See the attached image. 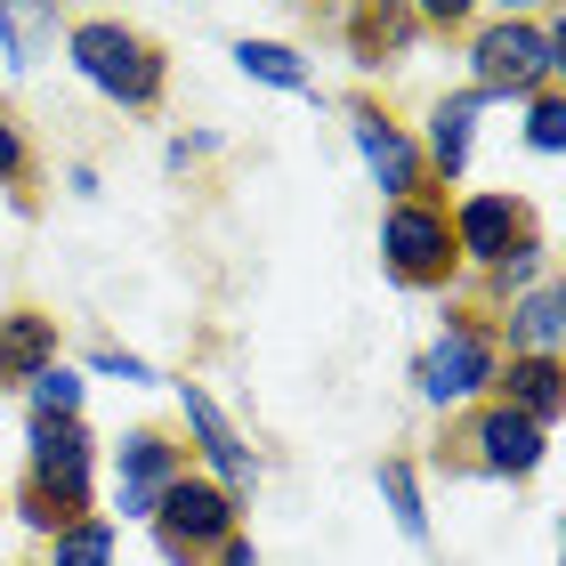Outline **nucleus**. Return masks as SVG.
Wrapping results in <instances>:
<instances>
[{
  "label": "nucleus",
  "mask_w": 566,
  "mask_h": 566,
  "mask_svg": "<svg viewBox=\"0 0 566 566\" xmlns=\"http://www.w3.org/2000/svg\"><path fill=\"white\" fill-rule=\"evenodd\" d=\"M470 82L485 106H526L543 90H566V9H543V17H470Z\"/></svg>",
  "instance_id": "nucleus-1"
},
{
  "label": "nucleus",
  "mask_w": 566,
  "mask_h": 566,
  "mask_svg": "<svg viewBox=\"0 0 566 566\" xmlns=\"http://www.w3.org/2000/svg\"><path fill=\"white\" fill-rule=\"evenodd\" d=\"M65 65L114 114H154L170 97V49L146 41L130 17H65Z\"/></svg>",
  "instance_id": "nucleus-2"
},
{
  "label": "nucleus",
  "mask_w": 566,
  "mask_h": 566,
  "mask_svg": "<svg viewBox=\"0 0 566 566\" xmlns=\"http://www.w3.org/2000/svg\"><path fill=\"white\" fill-rule=\"evenodd\" d=\"M502 380V340H494V316L470 300H446V324H437V340L413 356V397L429 413H470V405L494 397Z\"/></svg>",
  "instance_id": "nucleus-3"
},
{
  "label": "nucleus",
  "mask_w": 566,
  "mask_h": 566,
  "mask_svg": "<svg viewBox=\"0 0 566 566\" xmlns=\"http://www.w3.org/2000/svg\"><path fill=\"white\" fill-rule=\"evenodd\" d=\"M178 389V446H187V470L211 478L219 494H235L251 510L260 494V453H251V429L211 397V380H170Z\"/></svg>",
  "instance_id": "nucleus-4"
},
{
  "label": "nucleus",
  "mask_w": 566,
  "mask_h": 566,
  "mask_svg": "<svg viewBox=\"0 0 566 566\" xmlns=\"http://www.w3.org/2000/svg\"><path fill=\"white\" fill-rule=\"evenodd\" d=\"M380 268L397 292H461V260H453V227H446V195H413L380 211Z\"/></svg>",
  "instance_id": "nucleus-5"
},
{
  "label": "nucleus",
  "mask_w": 566,
  "mask_h": 566,
  "mask_svg": "<svg viewBox=\"0 0 566 566\" xmlns=\"http://www.w3.org/2000/svg\"><path fill=\"white\" fill-rule=\"evenodd\" d=\"M97 446L90 421H24V494H41L57 518H90L97 510Z\"/></svg>",
  "instance_id": "nucleus-6"
},
{
  "label": "nucleus",
  "mask_w": 566,
  "mask_h": 566,
  "mask_svg": "<svg viewBox=\"0 0 566 566\" xmlns=\"http://www.w3.org/2000/svg\"><path fill=\"white\" fill-rule=\"evenodd\" d=\"M154 551H163L170 566H211L219 543H235L243 534V502L235 494H219L211 478H195V470H178L163 485V502H154Z\"/></svg>",
  "instance_id": "nucleus-7"
},
{
  "label": "nucleus",
  "mask_w": 566,
  "mask_h": 566,
  "mask_svg": "<svg viewBox=\"0 0 566 566\" xmlns=\"http://www.w3.org/2000/svg\"><path fill=\"white\" fill-rule=\"evenodd\" d=\"M446 227H453V260H461V275H494L510 251H526L534 235H543L534 202L510 195V187H470V195H453V202H446Z\"/></svg>",
  "instance_id": "nucleus-8"
},
{
  "label": "nucleus",
  "mask_w": 566,
  "mask_h": 566,
  "mask_svg": "<svg viewBox=\"0 0 566 566\" xmlns=\"http://www.w3.org/2000/svg\"><path fill=\"white\" fill-rule=\"evenodd\" d=\"M340 122H348V146H356V163H365V178L380 187V211H389V202H413V195H437L413 122H397L380 97H348Z\"/></svg>",
  "instance_id": "nucleus-9"
},
{
  "label": "nucleus",
  "mask_w": 566,
  "mask_h": 566,
  "mask_svg": "<svg viewBox=\"0 0 566 566\" xmlns=\"http://www.w3.org/2000/svg\"><path fill=\"white\" fill-rule=\"evenodd\" d=\"M453 453L470 461L478 478H494V485H526V478L551 461V429H534L526 413H510L502 397H485V405H470V413H461Z\"/></svg>",
  "instance_id": "nucleus-10"
},
{
  "label": "nucleus",
  "mask_w": 566,
  "mask_h": 566,
  "mask_svg": "<svg viewBox=\"0 0 566 566\" xmlns=\"http://www.w3.org/2000/svg\"><path fill=\"white\" fill-rule=\"evenodd\" d=\"M97 470L114 478V510L106 518L122 526V518H154V502H163V485L187 470V446H178L170 429H154V421H138V429H122L114 446H106V461H97Z\"/></svg>",
  "instance_id": "nucleus-11"
},
{
  "label": "nucleus",
  "mask_w": 566,
  "mask_h": 566,
  "mask_svg": "<svg viewBox=\"0 0 566 566\" xmlns=\"http://www.w3.org/2000/svg\"><path fill=\"white\" fill-rule=\"evenodd\" d=\"M478 122H485V97L478 90H437L429 114H421V163H429V187L446 195L470 178V154H478Z\"/></svg>",
  "instance_id": "nucleus-12"
},
{
  "label": "nucleus",
  "mask_w": 566,
  "mask_h": 566,
  "mask_svg": "<svg viewBox=\"0 0 566 566\" xmlns=\"http://www.w3.org/2000/svg\"><path fill=\"white\" fill-rule=\"evenodd\" d=\"M485 316H494L502 356H558L566 348V292H558V275L534 283V292H518V300H502V307H485Z\"/></svg>",
  "instance_id": "nucleus-13"
},
{
  "label": "nucleus",
  "mask_w": 566,
  "mask_h": 566,
  "mask_svg": "<svg viewBox=\"0 0 566 566\" xmlns=\"http://www.w3.org/2000/svg\"><path fill=\"white\" fill-rule=\"evenodd\" d=\"M57 356H65V332H57L49 307H9L0 316V389L24 397V380H41Z\"/></svg>",
  "instance_id": "nucleus-14"
},
{
  "label": "nucleus",
  "mask_w": 566,
  "mask_h": 566,
  "mask_svg": "<svg viewBox=\"0 0 566 566\" xmlns=\"http://www.w3.org/2000/svg\"><path fill=\"white\" fill-rule=\"evenodd\" d=\"M494 397L510 405V413H526L534 429L558 437V413H566V365H558V356H502Z\"/></svg>",
  "instance_id": "nucleus-15"
},
{
  "label": "nucleus",
  "mask_w": 566,
  "mask_h": 566,
  "mask_svg": "<svg viewBox=\"0 0 566 566\" xmlns=\"http://www.w3.org/2000/svg\"><path fill=\"white\" fill-rule=\"evenodd\" d=\"M235 73L243 82H260V90H283V97H316V57H307L300 41H268V33H243L235 49Z\"/></svg>",
  "instance_id": "nucleus-16"
},
{
  "label": "nucleus",
  "mask_w": 566,
  "mask_h": 566,
  "mask_svg": "<svg viewBox=\"0 0 566 566\" xmlns=\"http://www.w3.org/2000/svg\"><path fill=\"white\" fill-rule=\"evenodd\" d=\"M421 41V17L413 9H356L348 17V49H356V73H389L413 57Z\"/></svg>",
  "instance_id": "nucleus-17"
},
{
  "label": "nucleus",
  "mask_w": 566,
  "mask_h": 566,
  "mask_svg": "<svg viewBox=\"0 0 566 566\" xmlns=\"http://www.w3.org/2000/svg\"><path fill=\"white\" fill-rule=\"evenodd\" d=\"M373 485H380V510L397 518V534H405V543H429V534H437V518H429V485H421V461H413V453H380Z\"/></svg>",
  "instance_id": "nucleus-18"
},
{
  "label": "nucleus",
  "mask_w": 566,
  "mask_h": 566,
  "mask_svg": "<svg viewBox=\"0 0 566 566\" xmlns=\"http://www.w3.org/2000/svg\"><path fill=\"white\" fill-rule=\"evenodd\" d=\"M57 41H65V9H49V0L41 9H0V65L9 73H33Z\"/></svg>",
  "instance_id": "nucleus-19"
},
{
  "label": "nucleus",
  "mask_w": 566,
  "mask_h": 566,
  "mask_svg": "<svg viewBox=\"0 0 566 566\" xmlns=\"http://www.w3.org/2000/svg\"><path fill=\"white\" fill-rule=\"evenodd\" d=\"M114 558H122V526L106 518V510L65 518V526L41 543V566H114Z\"/></svg>",
  "instance_id": "nucleus-20"
},
{
  "label": "nucleus",
  "mask_w": 566,
  "mask_h": 566,
  "mask_svg": "<svg viewBox=\"0 0 566 566\" xmlns=\"http://www.w3.org/2000/svg\"><path fill=\"white\" fill-rule=\"evenodd\" d=\"M82 405H90V380L82 365H49L41 380H24V421H82Z\"/></svg>",
  "instance_id": "nucleus-21"
},
{
  "label": "nucleus",
  "mask_w": 566,
  "mask_h": 566,
  "mask_svg": "<svg viewBox=\"0 0 566 566\" xmlns=\"http://www.w3.org/2000/svg\"><path fill=\"white\" fill-rule=\"evenodd\" d=\"M82 380H122V389H163V373H154L138 348H122V340H90V348H82Z\"/></svg>",
  "instance_id": "nucleus-22"
},
{
  "label": "nucleus",
  "mask_w": 566,
  "mask_h": 566,
  "mask_svg": "<svg viewBox=\"0 0 566 566\" xmlns=\"http://www.w3.org/2000/svg\"><path fill=\"white\" fill-rule=\"evenodd\" d=\"M526 154H543V163H558V154H566V90H543V97H526Z\"/></svg>",
  "instance_id": "nucleus-23"
},
{
  "label": "nucleus",
  "mask_w": 566,
  "mask_h": 566,
  "mask_svg": "<svg viewBox=\"0 0 566 566\" xmlns=\"http://www.w3.org/2000/svg\"><path fill=\"white\" fill-rule=\"evenodd\" d=\"M534 283H551V243H543V235H534L526 251H510V260H502L494 275H485V292H494V307H502V300L534 292Z\"/></svg>",
  "instance_id": "nucleus-24"
},
{
  "label": "nucleus",
  "mask_w": 566,
  "mask_h": 566,
  "mask_svg": "<svg viewBox=\"0 0 566 566\" xmlns=\"http://www.w3.org/2000/svg\"><path fill=\"white\" fill-rule=\"evenodd\" d=\"M24 178H33V130H24L17 106L0 97V195H17Z\"/></svg>",
  "instance_id": "nucleus-25"
},
{
  "label": "nucleus",
  "mask_w": 566,
  "mask_h": 566,
  "mask_svg": "<svg viewBox=\"0 0 566 566\" xmlns=\"http://www.w3.org/2000/svg\"><path fill=\"white\" fill-rule=\"evenodd\" d=\"M211 154H219V130H178V138L163 146V170H170V178H187L195 163H211Z\"/></svg>",
  "instance_id": "nucleus-26"
},
{
  "label": "nucleus",
  "mask_w": 566,
  "mask_h": 566,
  "mask_svg": "<svg viewBox=\"0 0 566 566\" xmlns=\"http://www.w3.org/2000/svg\"><path fill=\"white\" fill-rule=\"evenodd\" d=\"M9 510H17V526H24V534H33V543H49V534H57V526H65V518H57V510H49L41 494H24V485H17V494H9Z\"/></svg>",
  "instance_id": "nucleus-27"
},
{
  "label": "nucleus",
  "mask_w": 566,
  "mask_h": 566,
  "mask_svg": "<svg viewBox=\"0 0 566 566\" xmlns=\"http://www.w3.org/2000/svg\"><path fill=\"white\" fill-rule=\"evenodd\" d=\"M65 195H73V202H97V195H106V178H97V163H65Z\"/></svg>",
  "instance_id": "nucleus-28"
},
{
  "label": "nucleus",
  "mask_w": 566,
  "mask_h": 566,
  "mask_svg": "<svg viewBox=\"0 0 566 566\" xmlns=\"http://www.w3.org/2000/svg\"><path fill=\"white\" fill-rule=\"evenodd\" d=\"M211 566H260V543H251V534H235V543L211 551Z\"/></svg>",
  "instance_id": "nucleus-29"
},
{
  "label": "nucleus",
  "mask_w": 566,
  "mask_h": 566,
  "mask_svg": "<svg viewBox=\"0 0 566 566\" xmlns=\"http://www.w3.org/2000/svg\"><path fill=\"white\" fill-rule=\"evenodd\" d=\"M24 566H41V551H33V558H24Z\"/></svg>",
  "instance_id": "nucleus-30"
},
{
  "label": "nucleus",
  "mask_w": 566,
  "mask_h": 566,
  "mask_svg": "<svg viewBox=\"0 0 566 566\" xmlns=\"http://www.w3.org/2000/svg\"><path fill=\"white\" fill-rule=\"evenodd\" d=\"M0 518H9V502H0Z\"/></svg>",
  "instance_id": "nucleus-31"
}]
</instances>
